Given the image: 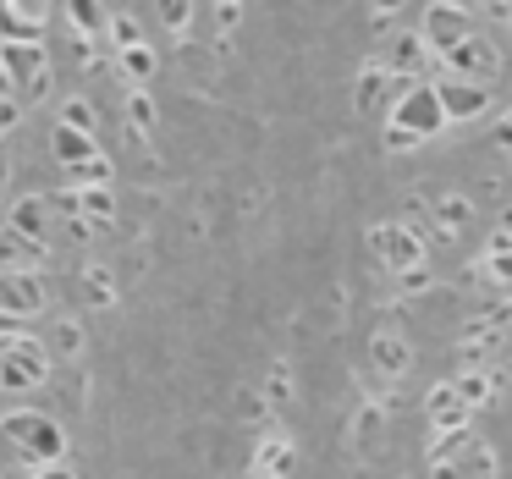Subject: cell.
Listing matches in <instances>:
<instances>
[{"label": "cell", "instance_id": "1", "mask_svg": "<svg viewBox=\"0 0 512 479\" xmlns=\"http://www.w3.org/2000/svg\"><path fill=\"white\" fill-rule=\"evenodd\" d=\"M0 72L17 105H39L50 94V50L45 39H0Z\"/></svg>", "mask_w": 512, "mask_h": 479}, {"label": "cell", "instance_id": "2", "mask_svg": "<svg viewBox=\"0 0 512 479\" xmlns=\"http://www.w3.org/2000/svg\"><path fill=\"white\" fill-rule=\"evenodd\" d=\"M0 435L17 446V452L28 457V463H61L67 457V430H61V419H50V413L39 408H17L0 419Z\"/></svg>", "mask_w": 512, "mask_h": 479}, {"label": "cell", "instance_id": "3", "mask_svg": "<svg viewBox=\"0 0 512 479\" xmlns=\"http://www.w3.org/2000/svg\"><path fill=\"white\" fill-rule=\"evenodd\" d=\"M391 122L386 127H397V133H408V138H419V144H430L435 133L446 127V116H441V100H435V89L424 78H413L408 89L391 100Z\"/></svg>", "mask_w": 512, "mask_h": 479}, {"label": "cell", "instance_id": "4", "mask_svg": "<svg viewBox=\"0 0 512 479\" xmlns=\"http://www.w3.org/2000/svg\"><path fill=\"white\" fill-rule=\"evenodd\" d=\"M50 380V347L39 336H17L0 353V391H39Z\"/></svg>", "mask_w": 512, "mask_h": 479}, {"label": "cell", "instance_id": "5", "mask_svg": "<svg viewBox=\"0 0 512 479\" xmlns=\"http://www.w3.org/2000/svg\"><path fill=\"white\" fill-rule=\"evenodd\" d=\"M50 309V287L39 270H0V314H12V320H34V314Z\"/></svg>", "mask_w": 512, "mask_h": 479}, {"label": "cell", "instance_id": "6", "mask_svg": "<svg viewBox=\"0 0 512 479\" xmlns=\"http://www.w3.org/2000/svg\"><path fill=\"white\" fill-rule=\"evenodd\" d=\"M474 34V12L468 6H452V0H430V12H424L419 23V39L430 45V56H441V50H452L457 39Z\"/></svg>", "mask_w": 512, "mask_h": 479}, {"label": "cell", "instance_id": "7", "mask_svg": "<svg viewBox=\"0 0 512 479\" xmlns=\"http://www.w3.org/2000/svg\"><path fill=\"white\" fill-rule=\"evenodd\" d=\"M430 89H435V100H441V116H446V122H474V116L490 111V83H468V78L441 72Z\"/></svg>", "mask_w": 512, "mask_h": 479}, {"label": "cell", "instance_id": "8", "mask_svg": "<svg viewBox=\"0 0 512 479\" xmlns=\"http://www.w3.org/2000/svg\"><path fill=\"white\" fill-rule=\"evenodd\" d=\"M441 72L468 78V83H496L501 61H496V50H490V39L468 34V39H457L452 50H441Z\"/></svg>", "mask_w": 512, "mask_h": 479}, {"label": "cell", "instance_id": "9", "mask_svg": "<svg viewBox=\"0 0 512 479\" xmlns=\"http://www.w3.org/2000/svg\"><path fill=\"white\" fill-rule=\"evenodd\" d=\"M369 248H375V259L386 270H413V265H424V237L413 232V226H375L369 232Z\"/></svg>", "mask_w": 512, "mask_h": 479}, {"label": "cell", "instance_id": "10", "mask_svg": "<svg viewBox=\"0 0 512 479\" xmlns=\"http://www.w3.org/2000/svg\"><path fill=\"white\" fill-rule=\"evenodd\" d=\"M375 61L391 72V78H419V72L441 67V56H430V45H424V39L413 34V28H408V34H397V39H391V45H386V56H375Z\"/></svg>", "mask_w": 512, "mask_h": 479}, {"label": "cell", "instance_id": "11", "mask_svg": "<svg viewBox=\"0 0 512 479\" xmlns=\"http://www.w3.org/2000/svg\"><path fill=\"white\" fill-rule=\"evenodd\" d=\"M50 0H0V39H45Z\"/></svg>", "mask_w": 512, "mask_h": 479}, {"label": "cell", "instance_id": "12", "mask_svg": "<svg viewBox=\"0 0 512 479\" xmlns=\"http://www.w3.org/2000/svg\"><path fill=\"white\" fill-rule=\"evenodd\" d=\"M369 369H375L380 380L408 375V369H413V347L402 342L397 331H375V336H369Z\"/></svg>", "mask_w": 512, "mask_h": 479}, {"label": "cell", "instance_id": "13", "mask_svg": "<svg viewBox=\"0 0 512 479\" xmlns=\"http://www.w3.org/2000/svg\"><path fill=\"white\" fill-rule=\"evenodd\" d=\"M50 155H56V166L61 171H72V166H83V160H94L100 155V144H94V133H78V127H50Z\"/></svg>", "mask_w": 512, "mask_h": 479}, {"label": "cell", "instance_id": "14", "mask_svg": "<svg viewBox=\"0 0 512 479\" xmlns=\"http://www.w3.org/2000/svg\"><path fill=\"white\" fill-rule=\"evenodd\" d=\"M496 386H501V375H496V369H490V364H468L463 375L452 380L457 402H463L468 413H474V408H485V402L496 397Z\"/></svg>", "mask_w": 512, "mask_h": 479}, {"label": "cell", "instance_id": "15", "mask_svg": "<svg viewBox=\"0 0 512 479\" xmlns=\"http://www.w3.org/2000/svg\"><path fill=\"white\" fill-rule=\"evenodd\" d=\"M424 413H430L435 435H452V430H463V424H468V408L457 402L452 380H441V386H435L430 397H424Z\"/></svg>", "mask_w": 512, "mask_h": 479}, {"label": "cell", "instance_id": "16", "mask_svg": "<svg viewBox=\"0 0 512 479\" xmlns=\"http://www.w3.org/2000/svg\"><path fill=\"white\" fill-rule=\"evenodd\" d=\"M391 72L380 67V61H364V72H358V83H353V111H380V105L391 100Z\"/></svg>", "mask_w": 512, "mask_h": 479}, {"label": "cell", "instance_id": "17", "mask_svg": "<svg viewBox=\"0 0 512 479\" xmlns=\"http://www.w3.org/2000/svg\"><path fill=\"white\" fill-rule=\"evenodd\" d=\"M39 265H45V243L6 226V237H0V270H39Z\"/></svg>", "mask_w": 512, "mask_h": 479}, {"label": "cell", "instance_id": "18", "mask_svg": "<svg viewBox=\"0 0 512 479\" xmlns=\"http://www.w3.org/2000/svg\"><path fill=\"white\" fill-rule=\"evenodd\" d=\"M67 23L78 28V39H105L111 12H105V0H67Z\"/></svg>", "mask_w": 512, "mask_h": 479}, {"label": "cell", "instance_id": "19", "mask_svg": "<svg viewBox=\"0 0 512 479\" xmlns=\"http://www.w3.org/2000/svg\"><path fill=\"white\" fill-rule=\"evenodd\" d=\"M292 463H298V446H292V441H265V446H259L254 474H259V479H287Z\"/></svg>", "mask_w": 512, "mask_h": 479}, {"label": "cell", "instance_id": "20", "mask_svg": "<svg viewBox=\"0 0 512 479\" xmlns=\"http://www.w3.org/2000/svg\"><path fill=\"white\" fill-rule=\"evenodd\" d=\"M116 67H122V78L133 83V89H149V78H155V50L149 45H133V50H116Z\"/></svg>", "mask_w": 512, "mask_h": 479}, {"label": "cell", "instance_id": "21", "mask_svg": "<svg viewBox=\"0 0 512 479\" xmlns=\"http://www.w3.org/2000/svg\"><path fill=\"white\" fill-rule=\"evenodd\" d=\"M430 210L441 221V232H468V221H474V204L463 193H441V199H430Z\"/></svg>", "mask_w": 512, "mask_h": 479}, {"label": "cell", "instance_id": "22", "mask_svg": "<svg viewBox=\"0 0 512 479\" xmlns=\"http://www.w3.org/2000/svg\"><path fill=\"white\" fill-rule=\"evenodd\" d=\"M479 270H485V276L490 281H496V287H507L512 292V237H490V248H485V265H479Z\"/></svg>", "mask_w": 512, "mask_h": 479}, {"label": "cell", "instance_id": "23", "mask_svg": "<svg viewBox=\"0 0 512 479\" xmlns=\"http://www.w3.org/2000/svg\"><path fill=\"white\" fill-rule=\"evenodd\" d=\"M78 215H83L89 226H111V221H116L111 188H78Z\"/></svg>", "mask_w": 512, "mask_h": 479}, {"label": "cell", "instance_id": "24", "mask_svg": "<svg viewBox=\"0 0 512 479\" xmlns=\"http://www.w3.org/2000/svg\"><path fill=\"white\" fill-rule=\"evenodd\" d=\"M45 215H50L45 193H34V199H17V210H12V232H23V237H45Z\"/></svg>", "mask_w": 512, "mask_h": 479}, {"label": "cell", "instance_id": "25", "mask_svg": "<svg viewBox=\"0 0 512 479\" xmlns=\"http://www.w3.org/2000/svg\"><path fill=\"white\" fill-rule=\"evenodd\" d=\"M56 122L61 127H78V133H94V127H100V116H94V105L83 100V94H72V100H61Z\"/></svg>", "mask_w": 512, "mask_h": 479}, {"label": "cell", "instance_id": "26", "mask_svg": "<svg viewBox=\"0 0 512 479\" xmlns=\"http://www.w3.org/2000/svg\"><path fill=\"white\" fill-rule=\"evenodd\" d=\"M83 298H89L94 309H111V303H116V281H111V270L94 265L89 276H83Z\"/></svg>", "mask_w": 512, "mask_h": 479}, {"label": "cell", "instance_id": "27", "mask_svg": "<svg viewBox=\"0 0 512 479\" xmlns=\"http://www.w3.org/2000/svg\"><path fill=\"white\" fill-rule=\"evenodd\" d=\"M105 34H111V45H116V50L144 45V28H138V17H133V12H116L111 23H105Z\"/></svg>", "mask_w": 512, "mask_h": 479}, {"label": "cell", "instance_id": "28", "mask_svg": "<svg viewBox=\"0 0 512 479\" xmlns=\"http://www.w3.org/2000/svg\"><path fill=\"white\" fill-rule=\"evenodd\" d=\"M155 12H160V23L182 39V34H188V23H193V0H155Z\"/></svg>", "mask_w": 512, "mask_h": 479}, {"label": "cell", "instance_id": "29", "mask_svg": "<svg viewBox=\"0 0 512 479\" xmlns=\"http://www.w3.org/2000/svg\"><path fill=\"white\" fill-rule=\"evenodd\" d=\"M72 182H78V188H111V160L94 155V160H83V166H72Z\"/></svg>", "mask_w": 512, "mask_h": 479}, {"label": "cell", "instance_id": "30", "mask_svg": "<svg viewBox=\"0 0 512 479\" xmlns=\"http://www.w3.org/2000/svg\"><path fill=\"white\" fill-rule=\"evenodd\" d=\"M127 122H133V133H149V127H155V100H149V89L127 94Z\"/></svg>", "mask_w": 512, "mask_h": 479}, {"label": "cell", "instance_id": "31", "mask_svg": "<svg viewBox=\"0 0 512 479\" xmlns=\"http://www.w3.org/2000/svg\"><path fill=\"white\" fill-rule=\"evenodd\" d=\"M265 402H270V408H287V402H292V369H287V364L270 369V380H265Z\"/></svg>", "mask_w": 512, "mask_h": 479}, {"label": "cell", "instance_id": "32", "mask_svg": "<svg viewBox=\"0 0 512 479\" xmlns=\"http://www.w3.org/2000/svg\"><path fill=\"white\" fill-rule=\"evenodd\" d=\"M50 347H56L61 358H78V353H83V325H78V320H61L56 336H50Z\"/></svg>", "mask_w": 512, "mask_h": 479}, {"label": "cell", "instance_id": "33", "mask_svg": "<svg viewBox=\"0 0 512 479\" xmlns=\"http://www.w3.org/2000/svg\"><path fill=\"white\" fill-rule=\"evenodd\" d=\"M369 441H380V408L358 413V446H369Z\"/></svg>", "mask_w": 512, "mask_h": 479}, {"label": "cell", "instance_id": "34", "mask_svg": "<svg viewBox=\"0 0 512 479\" xmlns=\"http://www.w3.org/2000/svg\"><path fill=\"white\" fill-rule=\"evenodd\" d=\"M17 122H23V105H17V100H12V94H0V138L12 133V127H17Z\"/></svg>", "mask_w": 512, "mask_h": 479}, {"label": "cell", "instance_id": "35", "mask_svg": "<svg viewBox=\"0 0 512 479\" xmlns=\"http://www.w3.org/2000/svg\"><path fill=\"white\" fill-rule=\"evenodd\" d=\"M237 12H243V0H215V23H221V34L237 28Z\"/></svg>", "mask_w": 512, "mask_h": 479}, {"label": "cell", "instance_id": "36", "mask_svg": "<svg viewBox=\"0 0 512 479\" xmlns=\"http://www.w3.org/2000/svg\"><path fill=\"white\" fill-rule=\"evenodd\" d=\"M402 6H408V0H369V12L380 17V28H391V23H397V12H402Z\"/></svg>", "mask_w": 512, "mask_h": 479}, {"label": "cell", "instance_id": "37", "mask_svg": "<svg viewBox=\"0 0 512 479\" xmlns=\"http://www.w3.org/2000/svg\"><path fill=\"white\" fill-rule=\"evenodd\" d=\"M17 336H28V331H23V320H12V314H0V353H6V347H12Z\"/></svg>", "mask_w": 512, "mask_h": 479}, {"label": "cell", "instance_id": "38", "mask_svg": "<svg viewBox=\"0 0 512 479\" xmlns=\"http://www.w3.org/2000/svg\"><path fill=\"white\" fill-rule=\"evenodd\" d=\"M402 287H408V292L430 287V265H413V270H402Z\"/></svg>", "mask_w": 512, "mask_h": 479}, {"label": "cell", "instance_id": "39", "mask_svg": "<svg viewBox=\"0 0 512 479\" xmlns=\"http://www.w3.org/2000/svg\"><path fill=\"white\" fill-rule=\"evenodd\" d=\"M468 6H479V12L501 17V23H507V17H512V0H468Z\"/></svg>", "mask_w": 512, "mask_h": 479}, {"label": "cell", "instance_id": "40", "mask_svg": "<svg viewBox=\"0 0 512 479\" xmlns=\"http://www.w3.org/2000/svg\"><path fill=\"white\" fill-rule=\"evenodd\" d=\"M34 479H78V474H72L67 463H39V468H34Z\"/></svg>", "mask_w": 512, "mask_h": 479}, {"label": "cell", "instance_id": "41", "mask_svg": "<svg viewBox=\"0 0 512 479\" xmlns=\"http://www.w3.org/2000/svg\"><path fill=\"white\" fill-rule=\"evenodd\" d=\"M386 149H419V138L397 133V127H386Z\"/></svg>", "mask_w": 512, "mask_h": 479}, {"label": "cell", "instance_id": "42", "mask_svg": "<svg viewBox=\"0 0 512 479\" xmlns=\"http://www.w3.org/2000/svg\"><path fill=\"white\" fill-rule=\"evenodd\" d=\"M496 149H507V155H512V111H507V122L496 127Z\"/></svg>", "mask_w": 512, "mask_h": 479}, {"label": "cell", "instance_id": "43", "mask_svg": "<svg viewBox=\"0 0 512 479\" xmlns=\"http://www.w3.org/2000/svg\"><path fill=\"white\" fill-rule=\"evenodd\" d=\"M501 237H512V204H501V221H496Z\"/></svg>", "mask_w": 512, "mask_h": 479}, {"label": "cell", "instance_id": "44", "mask_svg": "<svg viewBox=\"0 0 512 479\" xmlns=\"http://www.w3.org/2000/svg\"><path fill=\"white\" fill-rule=\"evenodd\" d=\"M0 94H12V89H6V72H0Z\"/></svg>", "mask_w": 512, "mask_h": 479}, {"label": "cell", "instance_id": "45", "mask_svg": "<svg viewBox=\"0 0 512 479\" xmlns=\"http://www.w3.org/2000/svg\"><path fill=\"white\" fill-rule=\"evenodd\" d=\"M105 6H127V0H105Z\"/></svg>", "mask_w": 512, "mask_h": 479}, {"label": "cell", "instance_id": "46", "mask_svg": "<svg viewBox=\"0 0 512 479\" xmlns=\"http://www.w3.org/2000/svg\"><path fill=\"white\" fill-rule=\"evenodd\" d=\"M507 39H512V17H507Z\"/></svg>", "mask_w": 512, "mask_h": 479}, {"label": "cell", "instance_id": "47", "mask_svg": "<svg viewBox=\"0 0 512 479\" xmlns=\"http://www.w3.org/2000/svg\"><path fill=\"white\" fill-rule=\"evenodd\" d=\"M254 479H259V474H254Z\"/></svg>", "mask_w": 512, "mask_h": 479}]
</instances>
